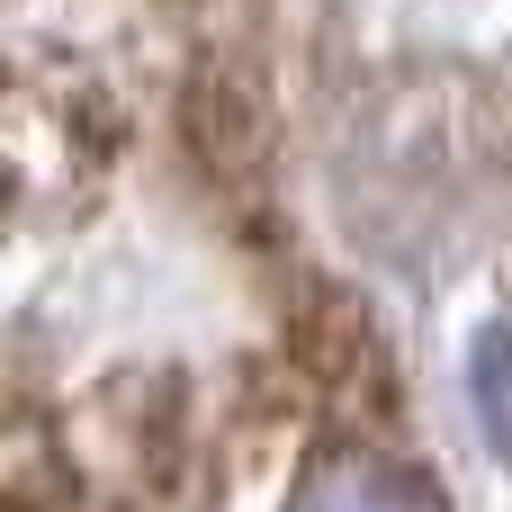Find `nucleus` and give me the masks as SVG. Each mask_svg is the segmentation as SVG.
Masks as SVG:
<instances>
[{
  "instance_id": "1",
  "label": "nucleus",
  "mask_w": 512,
  "mask_h": 512,
  "mask_svg": "<svg viewBox=\"0 0 512 512\" xmlns=\"http://www.w3.org/2000/svg\"><path fill=\"white\" fill-rule=\"evenodd\" d=\"M297 512H405V495H396V477H387L378 459L324 450V459L306 468V486H297Z\"/></svg>"
},
{
  "instance_id": "2",
  "label": "nucleus",
  "mask_w": 512,
  "mask_h": 512,
  "mask_svg": "<svg viewBox=\"0 0 512 512\" xmlns=\"http://www.w3.org/2000/svg\"><path fill=\"white\" fill-rule=\"evenodd\" d=\"M468 405H477L495 459H512V333H504V324H486L477 351H468Z\"/></svg>"
}]
</instances>
